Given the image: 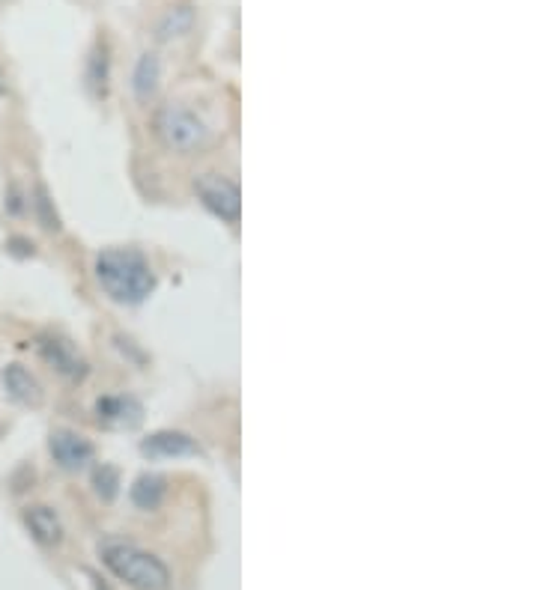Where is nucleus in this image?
Masks as SVG:
<instances>
[{
	"label": "nucleus",
	"mask_w": 537,
	"mask_h": 590,
	"mask_svg": "<svg viewBox=\"0 0 537 590\" xmlns=\"http://www.w3.org/2000/svg\"><path fill=\"white\" fill-rule=\"evenodd\" d=\"M99 423L113 426V430H132L144 421V406L135 397H102L96 403Z\"/></svg>",
	"instance_id": "6e6552de"
},
{
	"label": "nucleus",
	"mask_w": 537,
	"mask_h": 590,
	"mask_svg": "<svg viewBox=\"0 0 537 590\" xmlns=\"http://www.w3.org/2000/svg\"><path fill=\"white\" fill-rule=\"evenodd\" d=\"M87 84L93 89V96H105V87H108V48H105V43L96 45L93 57H90Z\"/></svg>",
	"instance_id": "4468645a"
},
{
	"label": "nucleus",
	"mask_w": 537,
	"mask_h": 590,
	"mask_svg": "<svg viewBox=\"0 0 537 590\" xmlns=\"http://www.w3.org/2000/svg\"><path fill=\"white\" fill-rule=\"evenodd\" d=\"M141 454L150 459H179V456H198L200 445L189 432L176 430H159L141 441Z\"/></svg>",
	"instance_id": "423d86ee"
},
{
	"label": "nucleus",
	"mask_w": 537,
	"mask_h": 590,
	"mask_svg": "<svg viewBox=\"0 0 537 590\" xmlns=\"http://www.w3.org/2000/svg\"><path fill=\"white\" fill-rule=\"evenodd\" d=\"M165 492H167V483L161 474H141L135 483H132V504L137 510H159L161 501H165Z\"/></svg>",
	"instance_id": "9b49d317"
},
{
	"label": "nucleus",
	"mask_w": 537,
	"mask_h": 590,
	"mask_svg": "<svg viewBox=\"0 0 537 590\" xmlns=\"http://www.w3.org/2000/svg\"><path fill=\"white\" fill-rule=\"evenodd\" d=\"M34 209H36V215H39V224H43L45 229H60V218H57L54 203L48 200L45 188H36V194H34Z\"/></svg>",
	"instance_id": "dca6fc26"
},
{
	"label": "nucleus",
	"mask_w": 537,
	"mask_h": 590,
	"mask_svg": "<svg viewBox=\"0 0 537 590\" xmlns=\"http://www.w3.org/2000/svg\"><path fill=\"white\" fill-rule=\"evenodd\" d=\"M96 277L117 305H141L156 290V275L141 251L108 248L96 257Z\"/></svg>",
	"instance_id": "f257e3e1"
},
{
	"label": "nucleus",
	"mask_w": 537,
	"mask_h": 590,
	"mask_svg": "<svg viewBox=\"0 0 537 590\" xmlns=\"http://www.w3.org/2000/svg\"><path fill=\"white\" fill-rule=\"evenodd\" d=\"M10 253H19V257H30L34 253V245L27 239H10Z\"/></svg>",
	"instance_id": "f3484780"
},
{
	"label": "nucleus",
	"mask_w": 537,
	"mask_h": 590,
	"mask_svg": "<svg viewBox=\"0 0 537 590\" xmlns=\"http://www.w3.org/2000/svg\"><path fill=\"white\" fill-rule=\"evenodd\" d=\"M21 519H24V524H27L30 537H34L36 543L57 546L63 540V522H60V516L51 510V507H45V504L24 507Z\"/></svg>",
	"instance_id": "1a4fd4ad"
},
{
	"label": "nucleus",
	"mask_w": 537,
	"mask_h": 590,
	"mask_svg": "<svg viewBox=\"0 0 537 590\" xmlns=\"http://www.w3.org/2000/svg\"><path fill=\"white\" fill-rule=\"evenodd\" d=\"M102 561L120 581H126L132 590H167L170 570L156 555L144 552L132 543H105Z\"/></svg>",
	"instance_id": "f03ea898"
},
{
	"label": "nucleus",
	"mask_w": 537,
	"mask_h": 590,
	"mask_svg": "<svg viewBox=\"0 0 537 590\" xmlns=\"http://www.w3.org/2000/svg\"><path fill=\"white\" fill-rule=\"evenodd\" d=\"M194 191H198L200 203L213 212L215 218L227 221V224H236L242 215V194L239 185L230 182V179L218 176V174H203L194 182Z\"/></svg>",
	"instance_id": "20e7f679"
},
{
	"label": "nucleus",
	"mask_w": 537,
	"mask_h": 590,
	"mask_svg": "<svg viewBox=\"0 0 537 590\" xmlns=\"http://www.w3.org/2000/svg\"><path fill=\"white\" fill-rule=\"evenodd\" d=\"M39 355H43L48 364L54 367L57 373L69 376V379H81V376L87 373L84 361H81L75 352H72L69 343L63 340H54V338H45L43 343H39Z\"/></svg>",
	"instance_id": "9d476101"
},
{
	"label": "nucleus",
	"mask_w": 537,
	"mask_h": 590,
	"mask_svg": "<svg viewBox=\"0 0 537 590\" xmlns=\"http://www.w3.org/2000/svg\"><path fill=\"white\" fill-rule=\"evenodd\" d=\"M0 432H4V426H0Z\"/></svg>",
	"instance_id": "a211bd4d"
},
{
	"label": "nucleus",
	"mask_w": 537,
	"mask_h": 590,
	"mask_svg": "<svg viewBox=\"0 0 537 590\" xmlns=\"http://www.w3.org/2000/svg\"><path fill=\"white\" fill-rule=\"evenodd\" d=\"M48 450H51L54 462L66 471H81L93 459V445L72 430H54L48 439Z\"/></svg>",
	"instance_id": "39448f33"
},
{
	"label": "nucleus",
	"mask_w": 537,
	"mask_h": 590,
	"mask_svg": "<svg viewBox=\"0 0 537 590\" xmlns=\"http://www.w3.org/2000/svg\"><path fill=\"white\" fill-rule=\"evenodd\" d=\"M194 27V10L191 6H170V10L156 21V39L170 43V39L185 36Z\"/></svg>",
	"instance_id": "ddd939ff"
},
{
	"label": "nucleus",
	"mask_w": 537,
	"mask_h": 590,
	"mask_svg": "<svg viewBox=\"0 0 537 590\" xmlns=\"http://www.w3.org/2000/svg\"><path fill=\"white\" fill-rule=\"evenodd\" d=\"M93 486L102 501H113L120 492V471L113 469V465H99V469L93 471Z\"/></svg>",
	"instance_id": "2eb2a0df"
},
{
	"label": "nucleus",
	"mask_w": 537,
	"mask_h": 590,
	"mask_svg": "<svg viewBox=\"0 0 537 590\" xmlns=\"http://www.w3.org/2000/svg\"><path fill=\"white\" fill-rule=\"evenodd\" d=\"M156 135L167 150L194 152L206 144L209 128L191 108H183V105H165V108L156 113Z\"/></svg>",
	"instance_id": "7ed1b4c3"
},
{
	"label": "nucleus",
	"mask_w": 537,
	"mask_h": 590,
	"mask_svg": "<svg viewBox=\"0 0 537 590\" xmlns=\"http://www.w3.org/2000/svg\"><path fill=\"white\" fill-rule=\"evenodd\" d=\"M0 382H4L6 397L15 400L19 406H39L43 403V384L36 382V376L27 370L19 361L6 364L0 370Z\"/></svg>",
	"instance_id": "0eeeda50"
},
{
	"label": "nucleus",
	"mask_w": 537,
	"mask_h": 590,
	"mask_svg": "<svg viewBox=\"0 0 537 590\" xmlns=\"http://www.w3.org/2000/svg\"><path fill=\"white\" fill-rule=\"evenodd\" d=\"M159 78H161V63H159V57L152 54V51H146V54L137 57L135 75H132V87H135V96L141 98V102H150V98L156 96Z\"/></svg>",
	"instance_id": "f8f14e48"
}]
</instances>
